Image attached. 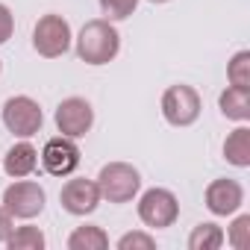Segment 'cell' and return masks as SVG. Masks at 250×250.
Masks as SVG:
<instances>
[{"mask_svg": "<svg viewBox=\"0 0 250 250\" xmlns=\"http://www.w3.org/2000/svg\"><path fill=\"white\" fill-rule=\"evenodd\" d=\"M247 232H250V215H238L229 227V244L235 250H244L247 247Z\"/></svg>", "mask_w": 250, "mask_h": 250, "instance_id": "21", "label": "cell"}, {"mask_svg": "<svg viewBox=\"0 0 250 250\" xmlns=\"http://www.w3.org/2000/svg\"><path fill=\"white\" fill-rule=\"evenodd\" d=\"M3 244L9 250H42L47 241H44V232L39 227H18V229L12 227V232Z\"/></svg>", "mask_w": 250, "mask_h": 250, "instance_id": "17", "label": "cell"}, {"mask_svg": "<svg viewBox=\"0 0 250 250\" xmlns=\"http://www.w3.org/2000/svg\"><path fill=\"white\" fill-rule=\"evenodd\" d=\"M153 247H156V238L150 232H142V229L124 232L118 238V250H153Z\"/></svg>", "mask_w": 250, "mask_h": 250, "instance_id": "20", "label": "cell"}, {"mask_svg": "<svg viewBox=\"0 0 250 250\" xmlns=\"http://www.w3.org/2000/svg\"><path fill=\"white\" fill-rule=\"evenodd\" d=\"M42 165L50 177H68L77 171L80 165V147H77V139H68V136H53L44 142L42 147Z\"/></svg>", "mask_w": 250, "mask_h": 250, "instance_id": "9", "label": "cell"}, {"mask_svg": "<svg viewBox=\"0 0 250 250\" xmlns=\"http://www.w3.org/2000/svg\"><path fill=\"white\" fill-rule=\"evenodd\" d=\"M109 247V235L103 227L97 224H85V227H77L71 235H68V250H106Z\"/></svg>", "mask_w": 250, "mask_h": 250, "instance_id": "15", "label": "cell"}, {"mask_svg": "<svg viewBox=\"0 0 250 250\" xmlns=\"http://www.w3.org/2000/svg\"><path fill=\"white\" fill-rule=\"evenodd\" d=\"M227 241V232L218 224H197L188 235V247L191 250H218Z\"/></svg>", "mask_w": 250, "mask_h": 250, "instance_id": "16", "label": "cell"}, {"mask_svg": "<svg viewBox=\"0 0 250 250\" xmlns=\"http://www.w3.org/2000/svg\"><path fill=\"white\" fill-rule=\"evenodd\" d=\"M44 200H47L44 188L33 180H24V177L15 180L12 186H6V191H3V209L12 218H21V221H30L36 215H42Z\"/></svg>", "mask_w": 250, "mask_h": 250, "instance_id": "7", "label": "cell"}, {"mask_svg": "<svg viewBox=\"0 0 250 250\" xmlns=\"http://www.w3.org/2000/svg\"><path fill=\"white\" fill-rule=\"evenodd\" d=\"M39 165V150L30 145V142H18L6 150L3 156V171L12 177V180H21V177H30Z\"/></svg>", "mask_w": 250, "mask_h": 250, "instance_id": "12", "label": "cell"}, {"mask_svg": "<svg viewBox=\"0 0 250 250\" xmlns=\"http://www.w3.org/2000/svg\"><path fill=\"white\" fill-rule=\"evenodd\" d=\"M218 106H221V115L229 121H238V124L250 121V88L229 85L227 91H221Z\"/></svg>", "mask_w": 250, "mask_h": 250, "instance_id": "13", "label": "cell"}, {"mask_svg": "<svg viewBox=\"0 0 250 250\" xmlns=\"http://www.w3.org/2000/svg\"><path fill=\"white\" fill-rule=\"evenodd\" d=\"M97 188L100 197L109 203H130L142 191V174L130 162H109L97 174Z\"/></svg>", "mask_w": 250, "mask_h": 250, "instance_id": "2", "label": "cell"}, {"mask_svg": "<svg viewBox=\"0 0 250 250\" xmlns=\"http://www.w3.org/2000/svg\"><path fill=\"white\" fill-rule=\"evenodd\" d=\"M56 130L68 139H83L88 130H91V124H94V109L85 97H65L59 106H56Z\"/></svg>", "mask_w": 250, "mask_h": 250, "instance_id": "8", "label": "cell"}, {"mask_svg": "<svg viewBox=\"0 0 250 250\" xmlns=\"http://www.w3.org/2000/svg\"><path fill=\"white\" fill-rule=\"evenodd\" d=\"M203 200H206V209H209L212 215L227 218V215H235V212L241 209V203H244V188H241L238 180L221 177V180H212V183L206 186Z\"/></svg>", "mask_w": 250, "mask_h": 250, "instance_id": "11", "label": "cell"}, {"mask_svg": "<svg viewBox=\"0 0 250 250\" xmlns=\"http://www.w3.org/2000/svg\"><path fill=\"white\" fill-rule=\"evenodd\" d=\"M9 232H12V215H9L3 206H0V244L9 238Z\"/></svg>", "mask_w": 250, "mask_h": 250, "instance_id": "23", "label": "cell"}, {"mask_svg": "<svg viewBox=\"0 0 250 250\" xmlns=\"http://www.w3.org/2000/svg\"><path fill=\"white\" fill-rule=\"evenodd\" d=\"M227 80L229 85H238V88H250V50H238L229 65H227Z\"/></svg>", "mask_w": 250, "mask_h": 250, "instance_id": "18", "label": "cell"}, {"mask_svg": "<svg viewBox=\"0 0 250 250\" xmlns=\"http://www.w3.org/2000/svg\"><path fill=\"white\" fill-rule=\"evenodd\" d=\"M139 218L150 229H165L174 227L180 218V200L171 188H147L139 197Z\"/></svg>", "mask_w": 250, "mask_h": 250, "instance_id": "5", "label": "cell"}, {"mask_svg": "<svg viewBox=\"0 0 250 250\" xmlns=\"http://www.w3.org/2000/svg\"><path fill=\"white\" fill-rule=\"evenodd\" d=\"M200 109H203L200 94L186 83L168 85L165 94H162V115H165V121L171 127H191V124L200 118Z\"/></svg>", "mask_w": 250, "mask_h": 250, "instance_id": "6", "label": "cell"}, {"mask_svg": "<svg viewBox=\"0 0 250 250\" xmlns=\"http://www.w3.org/2000/svg\"><path fill=\"white\" fill-rule=\"evenodd\" d=\"M71 39H74L71 36V24L62 15H56V12L42 15L36 30H33V47L44 59H56V56L68 53L71 50Z\"/></svg>", "mask_w": 250, "mask_h": 250, "instance_id": "4", "label": "cell"}, {"mask_svg": "<svg viewBox=\"0 0 250 250\" xmlns=\"http://www.w3.org/2000/svg\"><path fill=\"white\" fill-rule=\"evenodd\" d=\"M0 71H3V62H0Z\"/></svg>", "mask_w": 250, "mask_h": 250, "instance_id": "25", "label": "cell"}, {"mask_svg": "<svg viewBox=\"0 0 250 250\" xmlns=\"http://www.w3.org/2000/svg\"><path fill=\"white\" fill-rule=\"evenodd\" d=\"M224 159L235 168H250V130L235 127L224 142Z\"/></svg>", "mask_w": 250, "mask_h": 250, "instance_id": "14", "label": "cell"}, {"mask_svg": "<svg viewBox=\"0 0 250 250\" xmlns=\"http://www.w3.org/2000/svg\"><path fill=\"white\" fill-rule=\"evenodd\" d=\"M100 188H97V183L94 180H85V177H74V180H68L65 186H62V191H59V203H62V209L68 212V215H77V218H83V215H91L97 206H100Z\"/></svg>", "mask_w": 250, "mask_h": 250, "instance_id": "10", "label": "cell"}, {"mask_svg": "<svg viewBox=\"0 0 250 250\" xmlns=\"http://www.w3.org/2000/svg\"><path fill=\"white\" fill-rule=\"evenodd\" d=\"M121 50V33L106 21V18H94L85 21L80 36H77V56L85 65H109Z\"/></svg>", "mask_w": 250, "mask_h": 250, "instance_id": "1", "label": "cell"}, {"mask_svg": "<svg viewBox=\"0 0 250 250\" xmlns=\"http://www.w3.org/2000/svg\"><path fill=\"white\" fill-rule=\"evenodd\" d=\"M147 3H168V0H147Z\"/></svg>", "mask_w": 250, "mask_h": 250, "instance_id": "24", "label": "cell"}, {"mask_svg": "<svg viewBox=\"0 0 250 250\" xmlns=\"http://www.w3.org/2000/svg\"><path fill=\"white\" fill-rule=\"evenodd\" d=\"M0 118H3V127L18 136V139H30L42 130V124H44V112L42 106L27 97V94H15L3 103V112H0Z\"/></svg>", "mask_w": 250, "mask_h": 250, "instance_id": "3", "label": "cell"}, {"mask_svg": "<svg viewBox=\"0 0 250 250\" xmlns=\"http://www.w3.org/2000/svg\"><path fill=\"white\" fill-rule=\"evenodd\" d=\"M15 33V15L6 3H0V44H6Z\"/></svg>", "mask_w": 250, "mask_h": 250, "instance_id": "22", "label": "cell"}, {"mask_svg": "<svg viewBox=\"0 0 250 250\" xmlns=\"http://www.w3.org/2000/svg\"><path fill=\"white\" fill-rule=\"evenodd\" d=\"M139 9V0H100V12L106 21H124Z\"/></svg>", "mask_w": 250, "mask_h": 250, "instance_id": "19", "label": "cell"}]
</instances>
